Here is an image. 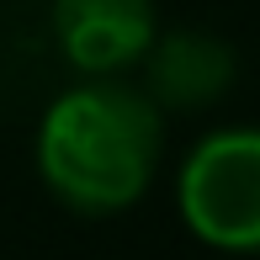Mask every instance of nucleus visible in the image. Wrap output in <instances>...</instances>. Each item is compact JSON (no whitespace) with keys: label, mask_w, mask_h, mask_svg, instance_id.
Instances as JSON below:
<instances>
[{"label":"nucleus","mask_w":260,"mask_h":260,"mask_svg":"<svg viewBox=\"0 0 260 260\" xmlns=\"http://www.w3.org/2000/svg\"><path fill=\"white\" fill-rule=\"evenodd\" d=\"M165 154V112L138 85L85 80L38 122V175L75 218L127 212L149 191Z\"/></svg>","instance_id":"f257e3e1"},{"label":"nucleus","mask_w":260,"mask_h":260,"mask_svg":"<svg viewBox=\"0 0 260 260\" xmlns=\"http://www.w3.org/2000/svg\"><path fill=\"white\" fill-rule=\"evenodd\" d=\"M186 229L223 255H260V127H218L175 175Z\"/></svg>","instance_id":"f03ea898"},{"label":"nucleus","mask_w":260,"mask_h":260,"mask_svg":"<svg viewBox=\"0 0 260 260\" xmlns=\"http://www.w3.org/2000/svg\"><path fill=\"white\" fill-rule=\"evenodd\" d=\"M53 38L80 75H122L159 38L154 0H53Z\"/></svg>","instance_id":"7ed1b4c3"},{"label":"nucleus","mask_w":260,"mask_h":260,"mask_svg":"<svg viewBox=\"0 0 260 260\" xmlns=\"http://www.w3.org/2000/svg\"><path fill=\"white\" fill-rule=\"evenodd\" d=\"M138 64H144V96L159 112H207L239 80L234 43L202 27H181V32L154 38Z\"/></svg>","instance_id":"20e7f679"}]
</instances>
